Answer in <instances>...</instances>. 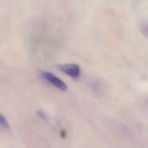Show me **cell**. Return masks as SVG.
I'll return each mask as SVG.
<instances>
[{
    "label": "cell",
    "instance_id": "7a4b0ae2",
    "mask_svg": "<svg viewBox=\"0 0 148 148\" xmlns=\"http://www.w3.org/2000/svg\"><path fill=\"white\" fill-rule=\"evenodd\" d=\"M58 69H60L62 72L69 75V77L73 79H76L80 75V67L75 64H67V65H58Z\"/></svg>",
    "mask_w": 148,
    "mask_h": 148
},
{
    "label": "cell",
    "instance_id": "277c9868",
    "mask_svg": "<svg viewBox=\"0 0 148 148\" xmlns=\"http://www.w3.org/2000/svg\"><path fill=\"white\" fill-rule=\"evenodd\" d=\"M0 127L4 128V129L9 128V124H8L7 120L1 114H0Z\"/></svg>",
    "mask_w": 148,
    "mask_h": 148
},
{
    "label": "cell",
    "instance_id": "6da1fadb",
    "mask_svg": "<svg viewBox=\"0 0 148 148\" xmlns=\"http://www.w3.org/2000/svg\"><path fill=\"white\" fill-rule=\"evenodd\" d=\"M41 77L45 79L47 82H49V84H51L53 86L56 87L57 89L64 92L67 90V85L66 84L61 80L59 78H57L56 75H54L53 73L51 72H41Z\"/></svg>",
    "mask_w": 148,
    "mask_h": 148
},
{
    "label": "cell",
    "instance_id": "3957f363",
    "mask_svg": "<svg viewBox=\"0 0 148 148\" xmlns=\"http://www.w3.org/2000/svg\"><path fill=\"white\" fill-rule=\"evenodd\" d=\"M140 31L143 33V35L148 38V22H143L140 24Z\"/></svg>",
    "mask_w": 148,
    "mask_h": 148
}]
</instances>
